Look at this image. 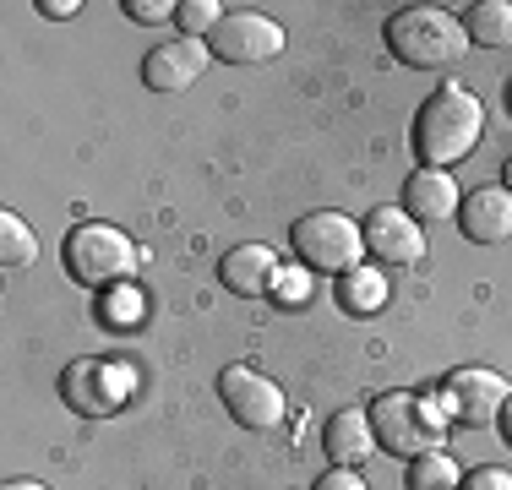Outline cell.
Listing matches in <instances>:
<instances>
[{"label": "cell", "instance_id": "6da1fadb", "mask_svg": "<svg viewBox=\"0 0 512 490\" xmlns=\"http://www.w3.org/2000/svg\"><path fill=\"white\" fill-rule=\"evenodd\" d=\"M485 131V109L463 82H442L414 115V153H420V169H447L480 142Z\"/></svg>", "mask_w": 512, "mask_h": 490}, {"label": "cell", "instance_id": "7a4b0ae2", "mask_svg": "<svg viewBox=\"0 0 512 490\" xmlns=\"http://www.w3.org/2000/svg\"><path fill=\"white\" fill-rule=\"evenodd\" d=\"M387 49L414 71H447L469 55V33L442 6H404L387 22Z\"/></svg>", "mask_w": 512, "mask_h": 490}, {"label": "cell", "instance_id": "3957f363", "mask_svg": "<svg viewBox=\"0 0 512 490\" xmlns=\"http://www.w3.org/2000/svg\"><path fill=\"white\" fill-rule=\"evenodd\" d=\"M60 256H66V273L77 278V284H88V289L131 284V273H137V262H142L137 245L109 224H77L66 235V245H60Z\"/></svg>", "mask_w": 512, "mask_h": 490}, {"label": "cell", "instance_id": "277c9868", "mask_svg": "<svg viewBox=\"0 0 512 490\" xmlns=\"http://www.w3.org/2000/svg\"><path fill=\"white\" fill-rule=\"evenodd\" d=\"M371 425H376V447L393 452V458L414 463L425 452H442V414L420 392H382L371 403Z\"/></svg>", "mask_w": 512, "mask_h": 490}, {"label": "cell", "instance_id": "5b68a950", "mask_svg": "<svg viewBox=\"0 0 512 490\" xmlns=\"http://www.w3.org/2000/svg\"><path fill=\"white\" fill-rule=\"evenodd\" d=\"M289 240H295V256L311 273H338V278L355 273L365 251V229L349 224L344 213H306L289 229Z\"/></svg>", "mask_w": 512, "mask_h": 490}, {"label": "cell", "instance_id": "8992f818", "mask_svg": "<svg viewBox=\"0 0 512 490\" xmlns=\"http://www.w3.org/2000/svg\"><path fill=\"white\" fill-rule=\"evenodd\" d=\"M131 387H137V376H131V365H120V360H71L66 376H60V398H66L77 414H88V420L120 414L126 398H131Z\"/></svg>", "mask_w": 512, "mask_h": 490}, {"label": "cell", "instance_id": "52a82bcc", "mask_svg": "<svg viewBox=\"0 0 512 490\" xmlns=\"http://www.w3.org/2000/svg\"><path fill=\"white\" fill-rule=\"evenodd\" d=\"M218 398H224L229 420L246 425V431H278L284 414H289L278 382L262 376V371H251V365H229V371L218 376Z\"/></svg>", "mask_w": 512, "mask_h": 490}, {"label": "cell", "instance_id": "ba28073f", "mask_svg": "<svg viewBox=\"0 0 512 490\" xmlns=\"http://www.w3.org/2000/svg\"><path fill=\"white\" fill-rule=\"evenodd\" d=\"M207 49H213V60H229V66H262L284 49V28L262 11H229L213 28Z\"/></svg>", "mask_w": 512, "mask_h": 490}, {"label": "cell", "instance_id": "9c48e42d", "mask_svg": "<svg viewBox=\"0 0 512 490\" xmlns=\"http://www.w3.org/2000/svg\"><path fill=\"white\" fill-rule=\"evenodd\" d=\"M512 398V387L496 371H453L442 382V403L447 414L463 425H496L502 420V403Z\"/></svg>", "mask_w": 512, "mask_h": 490}, {"label": "cell", "instance_id": "30bf717a", "mask_svg": "<svg viewBox=\"0 0 512 490\" xmlns=\"http://www.w3.org/2000/svg\"><path fill=\"white\" fill-rule=\"evenodd\" d=\"M365 245L376 251L382 267H414L425 256V229L414 224L404 207H376L365 218Z\"/></svg>", "mask_w": 512, "mask_h": 490}, {"label": "cell", "instance_id": "8fae6325", "mask_svg": "<svg viewBox=\"0 0 512 490\" xmlns=\"http://www.w3.org/2000/svg\"><path fill=\"white\" fill-rule=\"evenodd\" d=\"M207 39H175V44H158L148 60H142V82L153 93H180L207 71Z\"/></svg>", "mask_w": 512, "mask_h": 490}, {"label": "cell", "instance_id": "7c38bea8", "mask_svg": "<svg viewBox=\"0 0 512 490\" xmlns=\"http://www.w3.org/2000/svg\"><path fill=\"white\" fill-rule=\"evenodd\" d=\"M458 180L447 175V169H414L409 186H404V213L414 224H447V218L458 213Z\"/></svg>", "mask_w": 512, "mask_h": 490}, {"label": "cell", "instance_id": "4fadbf2b", "mask_svg": "<svg viewBox=\"0 0 512 490\" xmlns=\"http://www.w3.org/2000/svg\"><path fill=\"white\" fill-rule=\"evenodd\" d=\"M458 224H463V235H469L474 245H502V240H512V191H502V186L474 191L469 202L458 207Z\"/></svg>", "mask_w": 512, "mask_h": 490}, {"label": "cell", "instance_id": "5bb4252c", "mask_svg": "<svg viewBox=\"0 0 512 490\" xmlns=\"http://www.w3.org/2000/svg\"><path fill=\"white\" fill-rule=\"evenodd\" d=\"M322 447H327V458H333L338 469H360V463L376 452V425H371V414L338 409L333 420L322 425Z\"/></svg>", "mask_w": 512, "mask_h": 490}, {"label": "cell", "instance_id": "9a60e30c", "mask_svg": "<svg viewBox=\"0 0 512 490\" xmlns=\"http://www.w3.org/2000/svg\"><path fill=\"white\" fill-rule=\"evenodd\" d=\"M218 278H224V289L229 294H267L278 284V256L267 251V245H235V251L224 256V262H218Z\"/></svg>", "mask_w": 512, "mask_h": 490}, {"label": "cell", "instance_id": "2e32d148", "mask_svg": "<svg viewBox=\"0 0 512 490\" xmlns=\"http://www.w3.org/2000/svg\"><path fill=\"white\" fill-rule=\"evenodd\" d=\"M463 33H469V44H485V49L512 44V6L507 0H480V6H469Z\"/></svg>", "mask_w": 512, "mask_h": 490}, {"label": "cell", "instance_id": "e0dca14e", "mask_svg": "<svg viewBox=\"0 0 512 490\" xmlns=\"http://www.w3.org/2000/svg\"><path fill=\"white\" fill-rule=\"evenodd\" d=\"M382 300H387V278H382V267H355L349 278H338V305L344 311H382Z\"/></svg>", "mask_w": 512, "mask_h": 490}, {"label": "cell", "instance_id": "ac0fdd59", "mask_svg": "<svg viewBox=\"0 0 512 490\" xmlns=\"http://www.w3.org/2000/svg\"><path fill=\"white\" fill-rule=\"evenodd\" d=\"M39 256V240L17 213H0V267H28Z\"/></svg>", "mask_w": 512, "mask_h": 490}, {"label": "cell", "instance_id": "d6986e66", "mask_svg": "<svg viewBox=\"0 0 512 490\" xmlns=\"http://www.w3.org/2000/svg\"><path fill=\"white\" fill-rule=\"evenodd\" d=\"M409 490H458V463L447 452H425L409 463Z\"/></svg>", "mask_w": 512, "mask_h": 490}, {"label": "cell", "instance_id": "ffe728a7", "mask_svg": "<svg viewBox=\"0 0 512 490\" xmlns=\"http://www.w3.org/2000/svg\"><path fill=\"white\" fill-rule=\"evenodd\" d=\"M175 22H180L186 39H213V28L224 22V6H218V0H180Z\"/></svg>", "mask_w": 512, "mask_h": 490}, {"label": "cell", "instance_id": "44dd1931", "mask_svg": "<svg viewBox=\"0 0 512 490\" xmlns=\"http://www.w3.org/2000/svg\"><path fill=\"white\" fill-rule=\"evenodd\" d=\"M137 311H142V300H137V294H131L126 284H120V289L104 300V322H109V327H137V322H142Z\"/></svg>", "mask_w": 512, "mask_h": 490}, {"label": "cell", "instance_id": "7402d4cb", "mask_svg": "<svg viewBox=\"0 0 512 490\" xmlns=\"http://www.w3.org/2000/svg\"><path fill=\"white\" fill-rule=\"evenodd\" d=\"M278 300H289V305H300V300H311V273H284L278 267V284H273Z\"/></svg>", "mask_w": 512, "mask_h": 490}, {"label": "cell", "instance_id": "603a6c76", "mask_svg": "<svg viewBox=\"0 0 512 490\" xmlns=\"http://www.w3.org/2000/svg\"><path fill=\"white\" fill-rule=\"evenodd\" d=\"M311 490H365V480H360L355 469H338V463H333V469H327Z\"/></svg>", "mask_w": 512, "mask_h": 490}, {"label": "cell", "instance_id": "cb8c5ba5", "mask_svg": "<svg viewBox=\"0 0 512 490\" xmlns=\"http://www.w3.org/2000/svg\"><path fill=\"white\" fill-rule=\"evenodd\" d=\"M126 11L137 22H175V6H164V0H131Z\"/></svg>", "mask_w": 512, "mask_h": 490}, {"label": "cell", "instance_id": "d4e9b609", "mask_svg": "<svg viewBox=\"0 0 512 490\" xmlns=\"http://www.w3.org/2000/svg\"><path fill=\"white\" fill-rule=\"evenodd\" d=\"M463 490H512V474L507 469H474Z\"/></svg>", "mask_w": 512, "mask_h": 490}, {"label": "cell", "instance_id": "484cf974", "mask_svg": "<svg viewBox=\"0 0 512 490\" xmlns=\"http://www.w3.org/2000/svg\"><path fill=\"white\" fill-rule=\"evenodd\" d=\"M44 17H77V6H71V0H50V6H39Z\"/></svg>", "mask_w": 512, "mask_h": 490}, {"label": "cell", "instance_id": "4316f807", "mask_svg": "<svg viewBox=\"0 0 512 490\" xmlns=\"http://www.w3.org/2000/svg\"><path fill=\"white\" fill-rule=\"evenodd\" d=\"M496 425H502V436H507V447H512V398L502 403V420H496Z\"/></svg>", "mask_w": 512, "mask_h": 490}, {"label": "cell", "instance_id": "83f0119b", "mask_svg": "<svg viewBox=\"0 0 512 490\" xmlns=\"http://www.w3.org/2000/svg\"><path fill=\"white\" fill-rule=\"evenodd\" d=\"M6 490H50V485H39V480H11Z\"/></svg>", "mask_w": 512, "mask_h": 490}, {"label": "cell", "instance_id": "f1b7e54d", "mask_svg": "<svg viewBox=\"0 0 512 490\" xmlns=\"http://www.w3.org/2000/svg\"><path fill=\"white\" fill-rule=\"evenodd\" d=\"M502 180H507V186H512V158H507V164H502Z\"/></svg>", "mask_w": 512, "mask_h": 490}, {"label": "cell", "instance_id": "f546056e", "mask_svg": "<svg viewBox=\"0 0 512 490\" xmlns=\"http://www.w3.org/2000/svg\"><path fill=\"white\" fill-rule=\"evenodd\" d=\"M507 109H512V88H507Z\"/></svg>", "mask_w": 512, "mask_h": 490}]
</instances>
